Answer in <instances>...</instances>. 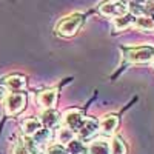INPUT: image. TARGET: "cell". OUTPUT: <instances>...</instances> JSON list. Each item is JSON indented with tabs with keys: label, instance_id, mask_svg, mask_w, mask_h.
I'll return each instance as SVG.
<instances>
[{
	"label": "cell",
	"instance_id": "1",
	"mask_svg": "<svg viewBox=\"0 0 154 154\" xmlns=\"http://www.w3.org/2000/svg\"><path fill=\"white\" fill-rule=\"evenodd\" d=\"M122 53H123V63L120 65V68L116 71L112 75H111V80H116L117 77L128 65H136V63H148L152 60L154 57V48L152 46H122Z\"/></svg>",
	"mask_w": 154,
	"mask_h": 154
},
{
	"label": "cell",
	"instance_id": "2",
	"mask_svg": "<svg viewBox=\"0 0 154 154\" xmlns=\"http://www.w3.org/2000/svg\"><path fill=\"white\" fill-rule=\"evenodd\" d=\"M83 23H85V16L80 14V12H74V14L63 17L56 25V34L59 37H63V38L74 37L79 32V29L83 26Z\"/></svg>",
	"mask_w": 154,
	"mask_h": 154
},
{
	"label": "cell",
	"instance_id": "3",
	"mask_svg": "<svg viewBox=\"0 0 154 154\" xmlns=\"http://www.w3.org/2000/svg\"><path fill=\"white\" fill-rule=\"evenodd\" d=\"M72 77H69V79H65L59 86H54V88H46V89H42V91L37 93V103L43 106L45 109H49V108H54L56 106V102H57V97H59V91L60 88L65 85L66 82H71Z\"/></svg>",
	"mask_w": 154,
	"mask_h": 154
},
{
	"label": "cell",
	"instance_id": "4",
	"mask_svg": "<svg viewBox=\"0 0 154 154\" xmlns=\"http://www.w3.org/2000/svg\"><path fill=\"white\" fill-rule=\"evenodd\" d=\"M100 131V120L96 117H85L82 125L75 133V137L82 142H91L94 136Z\"/></svg>",
	"mask_w": 154,
	"mask_h": 154
},
{
	"label": "cell",
	"instance_id": "5",
	"mask_svg": "<svg viewBox=\"0 0 154 154\" xmlns=\"http://www.w3.org/2000/svg\"><path fill=\"white\" fill-rule=\"evenodd\" d=\"M128 5L125 2H119V0H106V2H102L97 8L99 14L108 17V19H116V17H120L123 14L128 12Z\"/></svg>",
	"mask_w": 154,
	"mask_h": 154
},
{
	"label": "cell",
	"instance_id": "6",
	"mask_svg": "<svg viewBox=\"0 0 154 154\" xmlns=\"http://www.w3.org/2000/svg\"><path fill=\"white\" fill-rule=\"evenodd\" d=\"M85 109L86 106L82 109V108H68L66 111H63L62 114V126H66L69 130H72L74 133H77L79 126L82 125V122L85 120Z\"/></svg>",
	"mask_w": 154,
	"mask_h": 154
},
{
	"label": "cell",
	"instance_id": "7",
	"mask_svg": "<svg viewBox=\"0 0 154 154\" xmlns=\"http://www.w3.org/2000/svg\"><path fill=\"white\" fill-rule=\"evenodd\" d=\"M26 106V94L25 93H11L5 99V114L17 116Z\"/></svg>",
	"mask_w": 154,
	"mask_h": 154
},
{
	"label": "cell",
	"instance_id": "8",
	"mask_svg": "<svg viewBox=\"0 0 154 154\" xmlns=\"http://www.w3.org/2000/svg\"><path fill=\"white\" fill-rule=\"evenodd\" d=\"M119 125H120V114H106L100 120V131L99 133H102L106 137H111L117 131Z\"/></svg>",
	"mask_w": 154,
	"mask_h": 154
},
{
	"label": "cell",
	"instance_id": "9",
	"mask_svg": "<svg viewBox=\"0 0 154 154\" xmlns=\"http://www.w3.org/2000/svg\"><path fill=\"white\" fill-rule=\"evenodd\" d=\"M40 122L43 128H48V130H54L62 123V114H59V111L56 108H49L45 109L40 116Z\"/></svg>",
	"mask_w": 154,
	"mask_h": 154
},
{
	"label": "cell",
	"instance_id": "10",
	"mask_svg": "<svg viewBox=\"0 0 154 154\" xmlns=\"http://www.w3.org/2000/svg\"><path fill=\"white\" fill-rule=\"evenodd\" d=\"M26 77L20 75V74H11L5 79V86L11 89L12 93H20L22 89L26 88Z\"/></svg>",
	"mask_w": 154,
	"mask_h": 154
},
{
	"label": "cell",
	"instance_id": "11",
	"mask_svg": "<svg viewBox=\"0 0 154 154\" xmlns=\"http://www.w3.org/2000/svg\"><path fill=\"white\" fill-rule=\"evenodd\" d=\"M134 23H136V16L133 14V12H126V14H123L120 17L112 19V28H114L116 32L117 31H125L128 28L134 26Z\"/></svg>",
	"mask_w": 154,
	"mask_h": 154
},
{
	"label": "cell",
	"instance_id": "12",
	"mask_svg": "<svg viewBox=\"0 0 154 154\" xmlns=\"http://www.w3.org/2000/svg\"><path fill=\"white\" fill-rule=\"evenodd\" d=\"M42 128V122L37 117H28L22 122V133L25 137H32Z\"/></svg>",
	"mask_w": 154,
	"mask_h": 154
},
{
	"label": "cell",
	"instance_id": "13",
	"mask_svg": "<svg viewBox=\"0 0 154 154\" xmlns=\"http://www.w3.org/2000/svg\"><path fill=\"white\" fill-rule=\"evenodd\" d=\"M88 154H111L109 151V142L106 140H91L88 145Z\"/></svg>",
	"mask_w": 154,
	"mask_h": 154
},
{
	"label": "cell",
	"instance_id": "14",
	"mask_svg": "<svg viewBox=\"0 0 154 154\" xmlns=\"http://www.w3.org/2000/svg\"><path fill=\"white\" fill-rule=\"evenodd\" d=\"M69 154H88V145L79 139H72L68 145H65Z\"/></svg>",
	"mask_w": 154,
	"mask_h": 154
},
{
	"label": "cell",
	"instance_id": "15",
	"mask_svg": "<svg viewBox=\"0 0 154 154\" xmlns=\"http://www.w3.org/2000/svg\"><path fill=\"white\" fill-rule=\"evenodd\" d=\"M109 151L111 154H126V143L120 136H112L109 142Z\"/></svg>",
	"mask_w": 154,
	"mask_h": 154
},
{
	"label": "cell",
	"instance_id": "16",
	"mask_svg": "<svg viewBox=\"0 0 154 154\" xmlns=\"http://www.w3.org/2000/svg\"><path fill=\"white\" fill-rule=\"evenodd\" d=\"M72 139H75V133L72 130H69V128H66V126H60L59 128V131H57V140H59V143L68 145Z\"/></svg>",
	"mask_w": 154,
	"mask_h": 154
},
{
	"label": "cell",
	"instance_id": "17",
	"mask_svg": "<svg viewBox=\"0 0 154 154\" xmlns=\"http://www.w3.org/2000/svg\"><path fill=\"white\" fill-rule=\"evenodd\" d=\"M134 26L139 29H143V31H154V20L146 16H139V17H136Z\"/></svg>",
	"mask_w": 154,
	"mask_h": 154
},
{
	"label": "cell",
	"instance_id": "18",
	"mask_svg": "<svg viewBox=\"0 0 154 154\" xmlns=\"http://www.w3.org/2000/svg\"><path fill=\"white\" fill-rule=\"evenodd\" d=\"M46 154H69L66 146L62 143H49L46 146Z\"/></svg>",
	"mask_w": 154,
	"mask_h": 154
},
{
	"label": "cell",
	"instance_id": "19",
	"mask_svg": "<svg viewBox=\"0 0 154 154\" xmlns=\"http://www.w3.org/2000/svg\"><path fill=\"white\" fill-rule=\"evenodd\" d=\"M12 154H32L29 151V148L26 146V143H25L23 137L20 140H17L16 145H14V149H12Z\"/></svg>",
	"mask_w": 154,
	"mask_h": 154
},
{
	"label": "cell",
	"instance_id": "20",
	"mask_svg": "<svg viewBox=\"0 0 154 154\" xmlns=\"http://www.w3.org/2000/svg\"><path fill=\"white\" fill-rule=\"evenodd\" d=\"M8 88L5 85H0V102H5V99L8 97Z\"/></svg>",
	"mask_w": 154,
	"mask_h": 154
},
{
	"label": "cell",
	"instance_id": "21",
	"mask_svg": "<svg viewBox=\"0 0 154 154\" xmlns=\"http://www.w3.org/2000/svg\"><path fill=\"white\" fill-rule=\"evenodd\" d=\"M119 2H126V0H119ZM128 2H130V0H128Z\"/></svg>",
	"mask_w": 154,
	"mask_h": 154
},
{
	"label": "cell",
	"instance_id": "22",
	"mask_svg": "<svg viewBox=\"0 0 154 154\" xmlns=\"http://www.w3.org/2000/svg\"><path fill=\"white\" fill-rule=\"evenodd\" d=\"M151 62H152V66H154V57H152V60H151Z\"/></svg>",
	"mask_w": 154,
	"mask_h": 154
}]
</instances>
